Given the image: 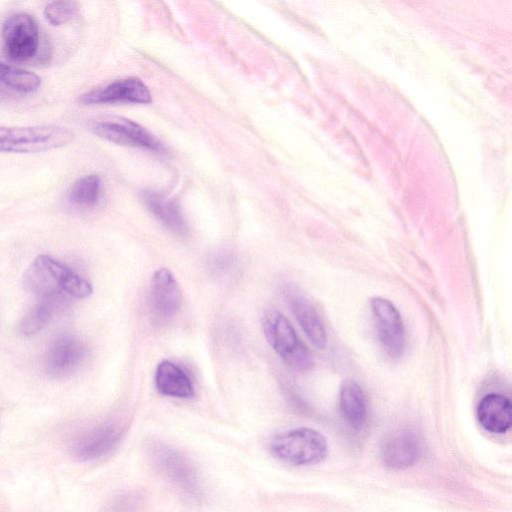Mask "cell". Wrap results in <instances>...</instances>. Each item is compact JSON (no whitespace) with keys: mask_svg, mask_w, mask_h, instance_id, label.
I'll list each match as a JSON object with an SVG mask.
<instances>
[{"mask_svg":"<svg viewBox=\"0 0 512 512\" xmlns=\"http://www.w3.org/2000/svg\"><path fill=\"white\" fill-rule=\"evenodd\" d=\"M25 284L40 297L67 293L75 298H85L93 291L86 279L47 255L34 260L25 275Z\"/></svg>","mask_w":512,"mask_h":512,"instance_id":"obj_1","label":"cell"},{"mask_svg":"<svg viewBox=\"0 0 512 512\" xmlns=\"http://www.w3.org/2000/svg\"><path fill=\"white\" fill-rule=\"evenodd\" d=\"M270 451L282 462L307 466L320 463L326 458L328 444L319 431L300 427L275 435L270 442Z\"/></svg>","mask_w":512,"mask_h":512,"instance_id":"obj_2","label":"cell"},{"mask_svg":"<svg viewBox=\"0 0 512 512\" xmlns=\"http://www.w3.org/2000/svg\"><path fill=\"white\" fill-rule=\"evenodd\" d=\"M148 450L156 469L182 495L194 501L202 498L203 489L199 473L184 453L163 442L150 444Z\"/></svg>","mask_w":512,"mask_h":512,"instance_id":"obj_3","label":"cell"},{"mask_svg":"<svg viewBox=\"0 0 512 512\" xmlns=\"http://www.w3.org/2000/svg\"><path fill=\"white\" fill-rule=\"evenodd\" d=\"M262 326L267 342L288 366L298 371L312 367L310 351L279 310L267 307L262 316Z\"/></svg>","mask_w":512,"mask_h":512,"instance_id":"obj_4","label":"cell"},{"mask_svg":"<svg viewBox=\"0 0 512 512\" xmlns=\"http://www.w3.org/2000/svg\"><path fill=\"white\" fill-rule=\"evenodd\" d=\"M72 139L62 126H0V153H36L57 149Z\"/></svg>","mask_w":512,"mask_h":512,"instance_id":"obj_5","label":"cell"},{"mask_svg":"<svg viewBox=\"0 0 512 512\" xmlns=\"http://www.w3.org/2000/svg\"><path fill=\"white\" fill-rule=\"evenodd\" d=\"M370 306L384 351L391 358L401 357L406 348V333L400 312L390 300L379 296L370 300Z\"/></svg>","mask_w":512,"mask_h":512,"instance_id":"obj_6","label":"cell"},{"mask_svg":"<svg viewBox=\"0 0 512 512\" xmlns=\"http://www.w3.org/2000/svg\"><path fill=\"white\" fill-rule=\"evenodd\" d=\"M124 426L117 422H105L79 434L70 449L75 458L89 462L110 454L121 442Z\"/></svg>","mask_w":512,"mask_h":512,"instance_id":"obj_7","label":"cell"},{"mask_svg":"<svg viewBox=\"0 0 512 512\" xmlns=\"http://www.w3.org/2000/svg\"><path fill=\"white\" fill-rule=\"evenodd\" d=\"M2 39L6 55L14 61L32 58L39 45V30L34 18L26 13L10 16L3 24Z\"/></svg>","mask_w":512,"mask_h":512,"instance_id":"obj_8","label":"cell"},{"mask_svg":"<svg viewBox=\"0 0 512 512\" xmlns=\"http://www.w3.org/2000/svg\"><path fill=\"white\" fill-rule=\"evenodd\" d=\"M92 131L97 136L119 145L148 149L155 152L163 150L162 144L145 128L127 119H109L96 121Z\"/></svg>","mask_w":512,"mask_h":512,"instance_id":"obj_9","label":"cell"},{"mask_svg":"<svg viewBox=\"0 0 512 512\" xmlns=\"http://www.w3.org/2000/svg\"><path fill=\"white\" fill-rule=\"evenodd\" d=\"M86 347L75 336H58L45 355V370L53 378H65L74 373L86 357Z\"/></svg>","mask_w":512,"mask_h":512,"instance_id":"obj_10","label":"cell"},{"mask_svg":"<svg viewBox=\"0 0 512 512\" xmlns=\"http://www.w3.org/2000/svg\"><path fill=\"white\" fill-rule=\"evenodd\" d=\"M152 101L148 87L138 78L129 77L114 81L104 87L83 94L80 102L85 105L138 103Z\"/></svg>","mask_w":512,"mask_h":512,"instance_id":"obj_11","label":"cell"},{"mask_svg":"<svg viewBox=\"0 0 512 512\" xmlns=\"http://www.w3.org/2000/svg\"><path fill=\"white\" fill-rule=\"evenodd\" d=\"M149 302L153 313L162 319L172 317L179 310L182 292L174 275L167 268L154 272L150 282Z\"/></svg>","mask_w":512,"mask_h":512,"instance_id":"obj_12","label":"cell"},{"mask_svg":"<svg viewBox=\"0 0 512 512\" xmlns=\"http://www.w3.org/2000/svg\"><path fill=\"white\" fill-rule=\"evenodd\" d=\"M421 441L409 430L397 432L385 440L381 448L382 463L391 470H404L413 466L421 456Z\"/></svg>","mask_w":512,"mask_h":512,"instance_id":"obj_13","label":"cell"},{"mask_svg":"<svg viewBox=\"0 0 512 512\" xmlns=\"http://www.w3.org/2000/svg\"><path fill=\"white\" fill-rule=\"evenodd\" d=\"M291 310L308 339L319 349L327 343L324 325L312 303L299 290L288 286L285 290Z\"/></svg>","mask_w":512,"mask_h":512,"instance_id":"obj_14","label":"cell"},{"mask_svg":"<svg viewBox=\"0 0 512 512\" xmlns=\"http://www.w3.org/2000/svg\"><path fill=\"white\" fill-rule=\"evenodd\" d=\"M477 418L480 425L488 432L505 433L512 422L510 399L498 393L485 395L478 404Z\"/></svg>","mask_w":512,"mask_h":512,"instance_id":"obj_15","label":"cell"},{"mask_svg":"<svg viewBox=\"0 0 512 512\" xmlns=\"http://www.w3.org/2000/svg\"><path fill=\"white\" fill-rule=\"evenodd\" d=\"M142 199L150 212L171 232L187 235L188 226L179 205L160 192L146 190Z\"/></svg>","mask_w":512,"mask_h":512,"instance_id":"obj_16","label":"cell"},{"mask_svg":"<svg viewBox=\"0 0 512 512\" xmlns=\"http://www.w3.org/2000/svg\"><path fill=\"white\" fill-rule=\"evenodd\" d=\"M339 407L342 417L354 429H360L366 422L368 403L361 386L352 379L342 382L339 392Z\"/></svg>","mask_w":512,"mask_h":512,"instance_id":"obj_17","label":"cell"},{"mask_svg":"<svg viewBox=\"0 0 512 512\" xmlns=\"http://www.w3.org/2000/svg\"><path fill=\"white\" fill-rule=\"evenodd\" d=\"M155 383L163 395L183 399L194 396V387L186 372L169 360L157 365Z\"/></svg>","mask_w":512,"mask_h":512,"instance_id":"obj_18","label":"cell"},{"mask_svg":"<svg viewBox=\"0 0 512 512\" xmlns=\"http://www.w3.org/2000/svg\"><path fill=\"white\" fill-rule=\"evenodd\" d=\"M63 300L62 295L40 297V300L26 313L19 325L24 336L41 331L53 318Z\"/></svg>","mask_w":512,"mask_h":512,"instance_id":"obj_19","label":"cell"},{"mask_svg":"<svg viewBox=\"0 0 512 512\" xmlns=\"http://www.w3.org/2000/svg\"><path fill=\"white\" fill-rule=\"evenodd\" d=\"M0 83L21 93H32L39 88L41 79L33 72L0 61Z\"/></svg>","mask_w":512,"mask_h":512,"instance_id":"obj_20","label":"cell"},{"mask_svg":"<svg viewBox=\"0 0 512 512\" xmlns=\"http://www.w3.org/2000/svg\"><path fill=\"white\" fill-rule=\"evenodd\" d=\"M101 180L97 175L79 178L69 191V200L78 206H93L98 202Z\"/></svg>","mask_w":512,"mask_h":512,"instance_id":"obj_21","label":"cell"},{"mask_svg":"<svg viewBox=\"0 0 512 512\" xmlns=\"http://www.w3.org/2000/svg\"><path fill=\"white\" fill-rule=\"evenodd\" d=\"M145 495L138 489H129L112 496L99 512H140Z\"/></svg>","mask_w":512,"mask_h":512,"instance_id":"obj_22","label":"cell"},{"mask_svg":"<svg viewBox=\"0 0 512 512\" xmlns=\"http://www.w3.org/2000/svg\"><path fill=\"white\" fill-rule=\"evenodd\" d=\"M77 4L72 1H52L44 8V16L54 26L70 21L77 13Z\"/></svg>","mask_w":512,"mask_h":512,"instance_id":"obj_23","label":"cell"}]
</instances>
